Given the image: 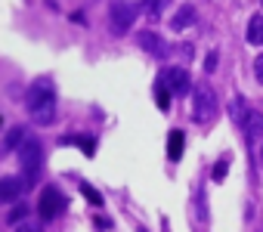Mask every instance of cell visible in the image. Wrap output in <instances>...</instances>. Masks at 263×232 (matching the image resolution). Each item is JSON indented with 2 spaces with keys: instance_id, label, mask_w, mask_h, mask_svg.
<instances>
[{
  "instance_id": "16",
  "label": "cell",
  "mask_w": 263,
  "mask_h": 232,
  "mask_svg": "<svg viewBox=\"0 0 263 232\" xmlns=\"http://www.w3.org/2000/svg\"><path fill=\"white\" fill-rule=\"evenodd\" d=\"M81 192H84V195H87L93 204H102V198H99V192H96L93 186H87V183H84V186H81Z\"/></svg>"
},
{
  "instance_id": "20",
  "label": "cell",
  "mask_w": 263,
  "mask_h": 232,
  "mask_svg": "<svg viewBox=\"0 0 263 232\" xmlns=\"http://www.w3.org/2000/svg\"><path fill=\"white\" fill-rule=\"evenodd\" d=\"M217 68V53H208V59H204V71H214Z\"/></svg>"
},
{
  "instance_id": "8",
  "label": "cell",
  "mask_w": 263,
  "mask_h": 232,
  "mask_svg": "<svg viewBox=\"0 0 263 232\" xmlns=\"http://www.w3.org/2000/svg\"><path fill=\"white\" fill-rule=\"evenodd\" d=\"M140 47L146 50V56H155V59H164V56H167V44H164L155 31H143V34H140Z\"/></svg>"
},
{
  "instance_id": "17",
  "label": "cell",
  "mask_w": 263,
  "mask_h": 232,
  "mask_svg": "<svg viewBox=\"0 0 263 232\" xmlns=\"http://www.w3.org/2000/svg\"><path fill=\"white\" fill-rule=\"evenodd\" d=\"M226 170H229V161H220V164H217V167H214V180H217V183H220V180H223V177H226Z\"/></svg>"
},
{
  "instance_id": "15",
  "label": "cell",
  "mask_w": 263,
  "mask_h": 232,
  "mask_svg": "<svg viewBox=\"0 0 263 232\" xmlns=\"http://www.w3.org/2000/svg\"><path fill=\"white\" fill-rule=\"evenodd\" d=\"M155 96H158V105H161V108H167V105H171V99H167V84H164V81H158Z\"/></svg>"
},
{
  "instance_id": "7",
  "label": "cell",
  "mask_w": 263,
  "mask_h": 232,
  "mask_svg": "<svg viewBox=\"0 0 263 232\" xmlns=\"http://www.w3.org/2000/svg\"><path fill=\"white\" fill-rule=\"evenodd\" d=\"M22 189H25V180H19V177H0V204L16 201L22 195Z\"/></svg>"
},
{
  "instance_id": "6",
  "label": "cell",
  "mask_w": 263,
  "mask_h": 232,
  "mask_svg": "<svg viewBox=\"0 0 263 232\" xmlns=\"http://www.w3.org/2000/svg\"><path fill=\"white\" fill-rule=\"evenodd\" d=\"M241 130H245V140L248 143H257L263 137V114L254 111V108H248L245 118H241Z\"/></svg>"
},
{
  "instance_id": "14",
  "label": "cell",
  "mask_w": 263,
  "mask_h": 232,
  "mask_svg": "<svg viewBox=\"0 0 263 232\" xmlns=\"http://www.w3.org/2000/svg\"><path fill=\"white\" fill-rule=\"evenodd\" d=\"M167 152H171V158H174V161H177V158L183 155V133H180V130H174V133H171V143H167Z\"/></svg>"
},
{
  "instance_id": "11",
  "label": "cell",
  "mask_w": 263,
  "mask_h": 232,
  "mask_svg": "<svg viewBox=\"0 0 263 232\" xmlns=\"http://www.w3.org/2000/svg\"><path fill=\"white\" fill-rule=\"evenodd\" d=\"M167 7H171V0H143V4H140V10H143L149 19H161Z\"/></svg>"
},
{
  "instance_id": "1",
  "label": "cell",
  "mask_w": 263,
  "mask_h": 232,
  "mask_svg": "<svg viewBox=\"0 0 263 232\" xmlns=\"http://www.w3.org/2000/svg\"><path fill=\"white\" fill-rule=\"evenodd\" d=\"M25 105L31 111V118L37 124H50L56 118V90L50 81H34L28 87V96H25Z\"/></svg>"
},
{
  "instance_id": "21",
  "label": "cell",
  "mask_w": 263,
  "mask_h": 232,
  "mask_svg": "<svg viewBox=\"0 0 263 232\" xmlns=\"http://www.w3.org/2000/svg\"><path fill=\"white\" fill-rule=\"evenodd\" d=\"M260 158H263V149H260Z\"/></svg>"
},
{
  "instance_id": "2",
  "label": "cell",
  "mask_w": 263,
  "mask_h": 232,
  "mask_svg": "<svg viewBox=\"0 0 263 232\" xmlns=\"http://www.w3.org/2000/svg\"><path fill=\"white\" fill-rule=\"evenodd\" d=\"M220 111L217 93L211 90V84H198L195 87V99H192V121L195 124H211Z\"/></svg>"
},
{
  "instance_id": "10",
  "label": "cell",
  "mask_w": 263,
  "mask_h": 232,
  "mask_svg": "<svg viewBox=\"0 0 263 232\" xmlns=\"http://www.w3.org/2000/svg\"><path fill=\"white\" fill-rule=\"evenodd\" d=\"M192 22H195V7H189V4H186V7H180V10H177V16L171 19V28H174V31H186Z\"/></svg>"
},
{
  "instance_id": "19",
  "label": "cell",
  "mask_w": 263,
  "mask_h": 232,
  "mask_svg": "<svg viewBox=\"0 0 263 232\" xmlns=\"http://www.w3.org/2000/svg\"><path fill=\"white\" fill-rule=\"evenodd\" d=\"M25 214H28V207H25V204H22V207H16V210L10 214V223H19V220H22Z\"/></svg>"
},
{
  "instance_id": "13",
  "label": "cell",
  "mask_w": 263,
  "mask_h": 232,
  "mask_svg": "<svg viewBox=\"0 0 263 232\" xmlns=\"http://www.w3.org/2000/svg\"><path fill=\"white\" fill-rule=\"evenodd\" d=\"M22 140H25V130H22V127H13V130L7 133V140H4V152H13L16 146H22Z\"/></svg>"
},
{
  "instance_id": "4",
  "label": "cell",
  "mask_w": 263,
  "mask_h": 232,
  "mask_svg": "<svg viewBox=\"0 0 263 232\" xmlns=\"http://www.w3.org/2000/svg\"><path fill=\"white\" fill-rule=\"evenodd\" d=\"M137 7L134 4H124V0H121V4H115L111 7V28H115V34H124V31H130V25H134V19H137Z\"/></svg>"
},
{
  "instance_id": "5",
  "label": "cell",
  "mask_w": 263,
  "mask_h": 232,
  "mask_svg": "<svg viewBox=\"0 0 263 232\" xmlns=\"http://www.w3.org/2000/svg\"><path fill=\"white\" fill-rule=\"evenodd\" d=\"M62 207H65V198L59 195V189H44V195H41V217L50 223V220H56L59 214H62Z\"/></svg>"
},
{
  "instance_id": "18",
  "label": "cell",
  "mask_w": 263,
  "mask_h": 232,
  "mask_svg": "<svg viewBox=\"0 0 263 232\" xmlns=\"http://www.w3.org/2000/svg\"><path fill=\"white\" fill-rule=\"evenodd\" d=\"M254 74H257V81L263 84V53H260V56L254 59Z\"/></svg>"
},
{
  "instance_id": "3",
  "label": "cell",
  "mask_w": 263,
  "mask_h": 232,
  "mask_svg": "<svg viewBox=\"0 0 263 232\" xmlns=\"http://www.w3.org/2000/svg\"><path fill=\"white\" fill-rule=\"evenodd\" d=\"M19 164H22V173H25V186H31L41 173V164H44V149L37 140H22L19 146Z\"/></svg>"
},
{
  "instance_id": "9",
  "label": "cell",
  "mask_w": 263,
  "mask_h": 232,
  "mask_svg": "<svg viewBox=\"0 0 263 232\" xmlns=\"http://www.w3.org/2000/svg\"><path fill=\"white\" fill-rule=\"evenodd\" d=\"M161 81H164V84H167V90H171V93H177V96L189 90V71H186V68H171V71H164V74H161Z\"/></svg>"
},
{
  "instance_id": "12",
  "label": "cell",
  "mask_w": 263,
  "mask_h": 232,
  "mask_svg": "<svg viewBox=\"0 0 263 232\" xmlns=\"http://www.w3.org/2000/svg\"><path fill=\"white\" fill-rule=\"evenodd\" d=\"M248 41L257 44V47L263 44V16H254V19H251V25H248Z\"/></svg>"
}]
</instances>
